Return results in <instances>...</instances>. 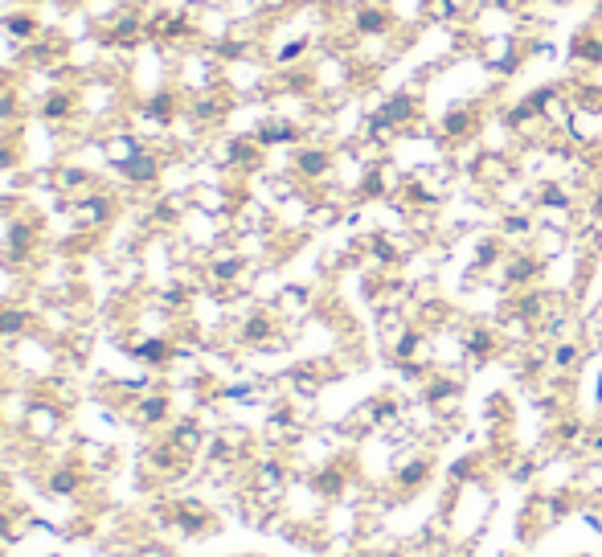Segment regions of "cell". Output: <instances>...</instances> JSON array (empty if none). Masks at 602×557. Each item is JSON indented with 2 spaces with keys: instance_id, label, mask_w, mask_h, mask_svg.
<instances>
[{
  "instance_id": "cell-1",
  "label": "cell",
  "mask_w": 602,
  "mask_h": 557,
  "mask_svg": "<svg viewBox=\"0 0 602 557\" xmlns=\"http://www.w3.org/2000/svg\"><path fill=\"white\" fill-rule=\"evenodd\" d=\"M50 25L46 21H41L33 9H13V13H5V17H0V33H5V37H13L17 41V46H33V41H41V33H46Z\"/></svg>"
},
{
  "instance_id": "cell-2",
  "label": "cell",
  "mask_w": 602,
  "mask_h": 557,
  "mask_svg": "<svg viewBox=\"0 0 602 557\" xmlns=\"http://www.w3.org/2000/svg\"><path fill=\"white\" fill-rule=\"evenodd\" d=\"M430 480H435V459H430V455H414V459L398 463V471H394V488L398 492H422Z\"/></svg>"
},
{
  "instance_id": "cell-3",
  "label": "cell",
  "mask_w": 602,
  "mask_h": 557,
  "mask_svg": "<svg viewBox=\"0 0 602 557\" xmlns=\"http://www.w3.org/2000/svg\"><path fill=\"white\" fill-rule=\"evenodd\" d=\"M459 340H463V357H467V361H488V357L500 353V345H504L500 332L488 328V324H471Z\"/></svg>"
},
{
  "instance_id": "cell-4",
  "label": "cell",
  "mask_w": 602,
  "mask_h": 557,
  "mask_svg": "<svg viewBox=\"0 0 602 557\" xmlns=\"http://www.w3.org/2000/svg\"><path fill=\"white\" fill-rule=\"evenodd\" d=\"M586 361V340H557V345L549 349V369L557 377H574Z\"/></svg>"
},
{
  "instance_id": "cell-5",
  "label": "cell",
  "mask_w": 602,
  "mask_h": 557,
  "mask_svg": "<svg viewBox=\"0 0 602 557\" xmlns=\"http://www.w3.org/2000/svg\"><path fill=\"white\" fill-rule=\"evenodd\" d=\"M140 152H144V144H140L136 132H111V136H103V156H107L115 168H123L127 160H136Z\"/></svg>"
},
{
  "instance_id": "cell-6",
  "label": "cell",
  "mask_w": 602,
  "mask_h": 557,
  "mask_svg": "<svg viewBox=\"0 0 602 557\" xmlns=\"http://www.w3.org/2000/svg\"><path fill=\"white\" fill-rule=\"evenodd\" d=\"M295 168H299V177L320 181V177H328V168H332V152L328 148H299L295 152Z\"/></svg>"
},
{
  "instance_id": "cell-7",
  "label": "cell",
  "mask_w": 602,
  "mask_h": 557,
  "mask_svg": "<svg viewBox=\"0 0 602 557\" xmlns=\"http://www.w3.org/2000/svg\"><path fill=\"white\" fill-rule=\"evenodd\" d=\"M574 492L586 500H602V459H586L574 476Z\"/></svg>"
},
{
  "instance_id": "cell-8",
  "label": "cell",
  "mask_w": 602,
  "mask_h": 557,
  "mask_svg": "<svg viewBox=\"0 0 602 557\" xmlns=\"http://www.w3.org/2000/svg\"><path fill=\"white\" fill-rule=\"evenodd\" d=\"M156 173H160V160H156L152 152H140L136 160L123 164V177H127V181H140V185H144V181H156Z\"/></svg>"
},
{
  "instance_id": "cell-9",
  "label": "cell",
  "mask_w": 602,
  "mask_h": 557,
  "mask_svg": "<svg viewBox=\"0 0 602 557\" xmlns=\"http://www.w3.org/2000/svg\"><path fill=\"white\" fill-rule=\"evenodd\" d=\"M279 308H283V312H291V316L308 312V291H304V287H287V291L279 295Z\"/></svg>"
},
{
  "instance_id": "cell-10",
  "label": "cell",
  "mask_w": 602,
  "mask_h": 557,
  "mask_svg": "<svg viewBox=\"0 0 602 557\" xmlns=\"http://www.w3.org/2000/svg\"><path fill=\"white\" fill-rule=\"evenodd\" d=\"M78 218H82V222H95V226H99V222L107 218V205H103V197H86V201L78 205Z\"/></svg>"
},
{
  "instance_id": "cell-11",
  "label": "cell",
  "mask_w": 602,
  "mask_h": 557,
  "mask_svg": "<svg viewBox=\"0 0 602 557\" xmlns=\"http://www.w3.org/2000/svg\"><path fill=\"white\" fill-rule=\"evenodd\" d=\"M21 332H25L21 312H0V336H21Z\"/></svg>"
},
{
  "instance_id": "cell-12",
  "label": "cell",
  "mask_w": 602,
  "mask_h": 557,
  "mask_svg": "<svg viewBox=\"0 0 602 557\" xmlns=\"http://www.w3.org/2000/svg\"><path fill=\"white\" fill-rule=\"evenodd\" d=\"M590 218L602 226V189H594V197H590Z\"/></svg>"
}]
</instances>
